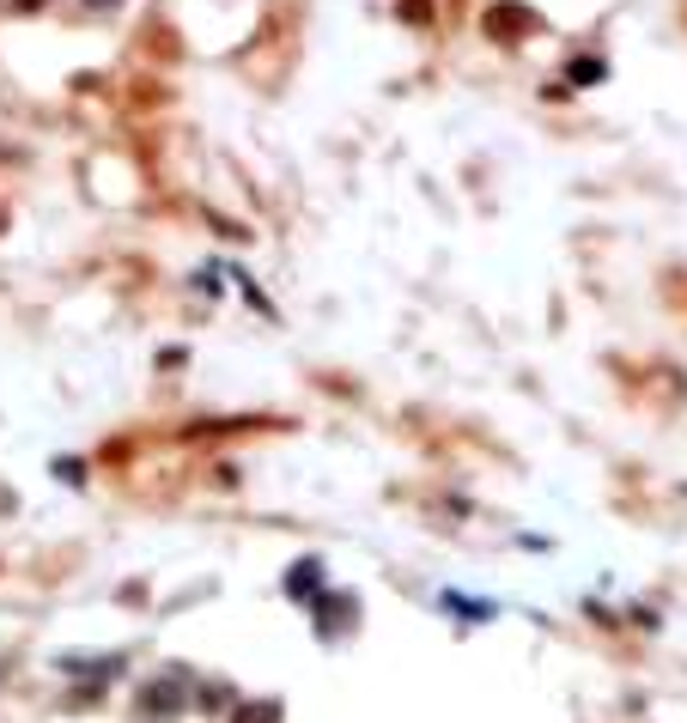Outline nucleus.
<instances>
[{"label":"nucleus","mask_w":687,"mask_h":723,"mask_svg":"<svg viewBox=\"0 0 687 723\" xmlns=\"http://www.w3.org/2000/svg\"><path fill=\"white\" fill-rule=\"evenodd\" d=\"M92 7H110V0H92Z\"/></svg>","instance_id":"2"},{"label":"nucleus","mask_w":687,"mask_h":723,"mask_svg":"<svg viewBox=\"0 0 687 723\" xmlns=\"http://www.w3.org/2000/svg\"><path fill=\"white\" fill-rule=\"evenodd\" d=\"M232 723H280V705H274V699H262V705H238Z\"/></svg>","instance_id":"1"}]
</instances>
